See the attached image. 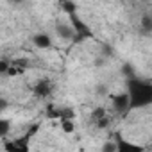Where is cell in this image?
<instances>
[{
    "instance_id": "9a60e30c",
    "label": "cell",
    "mask_w": 152,
    "mask_h": 152,
    "mask_svg": "<svg viewBox=\"0 0 152 152\" xmlns=\"http://www.w3.org/2000/svg\"><path fill=\"white\" fill-rule=\"evenodd\" d=\"M100 152H115V141H106L100 148Z\"/></svg>"
},
{
    "instance_id": "ba28073f",
    "label": "cell",
    "mask_w": 152,
    "mask_h": 152,
    "mask_svg": "<svg viewBox=\"0 0 152 152\" xmlns=\"http://www.w3.org/2000/svg\"><path fill=\"white\" fill-rule=\"evenodd\" d=\"M56 34H57L61 39L75 41V32H73V29H72L68 23H57V25H56Z\"/></svg>"
},
{
    "instance_id": "4fadbf2b",
    "label": "cell",
    "mask_w": 152,
    "mask_h": 152,
    "mask_svg": "<svg viewBox=\"0 0 152 152\" xmlns=\"http://www.w3.org/2000/svg\"><path fill=\"white\" fill-rule=\"evenodd\" d=\"M61 129L66 132V134H72L75 131V124L73 120H61Z\"/></svg>"
},
{
    "instance_id": "5bb4252c",
    "label": "cell",
    "mask_w": 152,
    "mask_h": 152,
    "mask_svg": "<svg viewBox=\"0 0 152 152\" xmlns=\"http://www.w3.org/2000/svg\"><path fill=\"white\" fill-rule=\"evenodd\" d=\"M7 109H9V100L6 97H0V115L6 113Z\"/></svg>"
},
{
    "instance_id": "9c48e42d",
    "label": "cell",
    "mask_w": 152,
    "mask_h": 152,
    "mask_svg": "<svg viewBox=\"0 0 152 152\" xmlns=\"http://www.w3.org/2000/svg\"><path fill=\"white\" fill-rule=\"evenodd\" d=\"M32 43H34L38 48H50V47H52V38H50V34H47V32H38V34L32 38Z\"/></svg>"
},
{
    "instance_id": "8fae6325",
    "label": "cell",
    "mask_w": 152,
    "mask_h": 152,
    "mask_svg": "<svg viewBox=\"0 0 152 152\" xmlns=\"http://www.w3.org/2000/svg\"><path fill=\"white\" fill-rule=\"evenodd\" d=\"M9 66H11V59L0 57V75H9Z\"/></svg>"
},
{
    "instance_id": "52a82bcc",
    "label": "cell",
    "mask_w": 152,
    "mask_h": 152,
    "mask_svg": "<svg viewBox=\"0 0 152 152\" xmlns=\"http://www.w3.org/2000/svg\"><path fill=\"white\" fill-rule=\"evenodd\" d=\"M111 107L116 115L120 116H127L131 113V107H129V97L125 91H120V93H115L111 95Z\"/></svg>"
},
{
    "instance_id": "5b68a950",
    "label": "cell",
    "mask_w": 152,
    "mask_h": 152,
    "mask_svg": "<svg viewBox=\"0 0 152 152\" xmlns=\"http://www.w3.org/2000/svg\"><path fill=\"white\" fill-rule=\"evenodd\" d=\"M115 152H147V148L140 143H134L122 136V132L115 134Z\"/></svg>"
},
{
    "instance_id": "7c38bea8",
    "label": "cell",
    "mask_w": 152,
    "mask_h": 152,
    "mask_svg": "<svg viewBox=\"0 0 152 152\" xmlns=\"http://www.w3.org/2000/svg\"><path fill=\"white\" fill-rule=\"evenodd\" d=\"M141 29H143V32H150V29H152V16L150 15H145L143 18H141Z\"/></svg>"
},
{
    "instance_id": "7a4b0ae2",
    "label": "cell",
    "mask_w": 152,
    "mask_h": 152,
    "mask_svg": "<svg viewBox=\"0 0 152 152\" xmlns=\"http://www.w3.org/2000/svg\"><path fill=\"white\" fill-rule=\"evenodd\" d=\"M61 7H63V11L68 16V25L75 32V43H77V41H84V39H90V38L95 36L93 31H91V27L81 18L77 4H73V2H63Z\"/></svg>"
},
{
    "instance_id": "3957f363",
    "label": "cell",
    "mask_w": 152,
    "mask_h": 152,
    "mask_svg": "<svg viewBox=\"0 0 152 152\" xmlns=\"http://www.w3.org/2000/svg\"><path fill=\"white\" fill-rule=\"evenodd\" d=\"M39 131V124H32L22 136L13 138V140H4V150L6 152H31V143L32 138L38 134Z\"/></svg>"
},
{
    "instance_id": "6da1fadb",
    "label": "cell",
    "mask_w": 152,
    "mask_h": 152,
    "mask_svg": "<svg viewBox=\"0 0 152 152\" xmlns=\"http://www.w3.org/2000/svg\"><path fill=\"white\" fill-rule=\"evenodd\" d=\"M125 93L129 97V107L131 111L148 107L152 104V83L145 77L134 75L131 79H125Z\"/></svg>"
},
{
    "instance_id": "30bf717a",
    "label": "cell",
    "mask_w": 152,
    "mask_h": 152,
    "mask_svg": "<svg viewBox=\"0 0 152 152\" xmlns=\"http://www.w3.org/2000/svg\"><path fill=\"white\" fill-rule=\"evenodd\" d=\"M9 131H11V120L0 116V140H6L9 136Z\"/></svg>"
},
{
    "instance_id": "8992f818",
    "label": "cell",
    "mask_w": 152,
    "mask_h": 152,
    "mask_svg": "<svg viewBox=\"0 0 152 152\" xmlns=\"http://www.w3.org/2000/svg\"><path fill=\"white\" fill-rule=\"evenodd\" d=\"M90 124H91L95 129H107L109 124H111V116H109L107 109L102 107V106L95 107V109L91 111V115H90Z\"/></svg>"
},
{
    "instance_id": "277c9868",
    "label": "cell",
    "mask_w": 152,
    "mask_h": 152,
    "mask_svg": "<svg viewBox=\"0 0 152 152\" xmlns=\"http://www.w3.org/2000/svg\"><path fill=\"white\" fill-rule=\"evenodd\" d=\"M54 90H56V84H54V81L48 79V77L38 79V81L34 83V86H32V93H34V97L39 99V100L50 99L52 93H54Z\"/></svg>"
}]
</instances>
